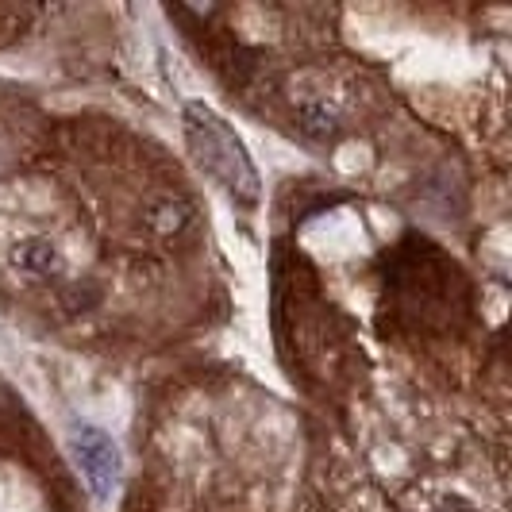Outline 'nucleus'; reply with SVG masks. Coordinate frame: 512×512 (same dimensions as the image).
Listing matches in <instances>:
<instances>
[{"label": "nucleus", "instance_id": "1", "mask_svg": "<svg viewBox=\"0 0 512 512\" xmlns=\"http://www.w3.org/2000/svg\"><path fill=\"white\" fill-rule=\"evenodd\" d=\"M181 124H185L193 162L228 193L235 205L255 208L262 201V178H258V166L243 143V135L205 101L185 104Z\"/></svg>", "mask_w": 512, "mask_h": 512}, {"label": "nucleus", "instance_id": "2", "mask_svg": "<svg viewBox=\"0 0 512 512\" xmlns=\"http://www.w3.org/2000/svg\"><path fill=\"white\" fill-rule=\"evenodd\" d=\"M70 451H74L77 466L85 474V482L93 489V497L108 505L112 493L120 489L124 478V455H120V443L108 436L97 424H74L70 432Z\"/></svg>", "mask_w": 512, "mask_h": 512}, {"label": "nucleus", "instance_id": "3", "mask_svg": "<svg viewBox=\"0 0 512 512\" xmlns=\"http://www.w3.org/2000/svg\"><path fill=\"white\" fill-rule=\"evenodd\" d=\"M8 262L27 274V278H58L62 270H66V255H62V247L47 239V235H27L20 243H12V251H8Z\"/></svg>", "mask_w": 512, "mask_h": 512}]
</instances>
